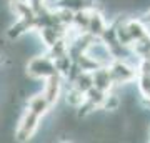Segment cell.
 I'll return each instance as SVG.
<instances>
[{
  "label": "cell",
  "instance_id": "5",
  "mask_svg": "<svg viewBox=\"0 0 150 143\" xmlns=\"http://www.w3.org/2000/svg\"><path fill=\"white\" fill-rule=\"evenodd\" d=\"M107 27H108V23L100 12L95 10L93 7L88 8V23H87V33L88 35H92L95 38H100L102 33L107 30Z\"/></svg>",
  "mask_w": 150,
  "mask_h": 143
},
{
  "label": "cell",
  "instance_id": "6",
  "mask_svg": "<svg viewBox=\"0 0 150 143\" xmlns=\"http://www.w3.org/2000/svg\"><path fill=\"white\" fill-rule=\"evenodd\" d=\"M125 28H127V32H129L132 42H135V40L145 37V35L149 33V30H147V27H145L144 22L135 20V18H132V20H125Z\"/></svg>",
  "mask_w": 150,
  "mask_h": 143
},
{
  "label": "cell",
  "instance_id": "1",
  "mask_svg": "<svg viewBox=\"0 0 150 143\" xmlns=\"http://www.w3.org/2000/svg\"><path fill=\"white\" fill-rule=\"evenodd\" d=\"M27 73L32 77V78L37 80H45L52 75L59 73L57 68H55V60L50 57V55H37V57H32L27 63Z\"/></svg>",
  "mask_w": 150,
  "mask_h": 143
},
{
  "label": "cell",
  "instance_id": "8",
  "mask_svg": "<svg viewBox=\"0 0 150 143\" xmlns=\"http://www.w3.org/2000/svg\"><path fill=\"white\" fill-rule=\"evenodd\" d=\"M147 20L150 22V12H149V13H147Z\"/></svg>",
  "mask_w": 150,
  "mask_h": 143
},
{
  "label": "cell",
  "instance_id": "3",
  "mask_svg": "<svg viewBox=\"0 0 150 143\" xmlns=\"http://www.w3.org/2000/svg\"><path fill=\"white\" fill-rule=\"evenodd\" d=\"M40 120H42L40 115H37L35 111L27 108V111L23 113V117H22V120H20V125L17 128V138H18L20 142H25V140H28L30 137H33V133L37 132V128H38Z\"/></svg>",
  "mask_w": 150,
  "mask_h": 143
},
{
  "label": "cell",
  "instance_id": "7",
  "mask_svg": "<svg viewBox=\"0 0 150 143\" xmlns=\"http://www.w3.org/2000/svg\"><path fill=\"white\" fill-rule=\"evenodd\" d=\"M28 110L35 111L37 115L43 117L48 110H50V103L47 101V98L42 95V93H38V95L32 97L30 100H28Z\"/></svg>",
  "mask_w": 150,
  "mask_h": 143
},
{
  "label": "cell",
  "instance_id": "2",
  "mask_svg": "<svg viewBox=\"0 0 150 143\" xmlns=\"http://www.w3.org/2000/svg\"><path fill=\"white\" fill-rule=\"evenodd\" d=\"M110 78H112L113 85H125V83H132L134 80H137V68L129 65L125 60L120 58H113L110 62V65H107Z\"/></svg>",
  "mask_w": 150,
  "mask_h": 143
},
{
  "label": "cell",
  "instance_id": "4",
  "mask_svg": "<svg viewBox=\"0 0 150 143\" xmlns=\"http://www.w3.org/2000/svg\"><path fill=\"white\" fill-rule=\"evenodd\" d=\"M43 92L42 95L47 98V101L50 103V106L55 105L60 98V93H62V75L60 73H55L52 77L43 80Z\"/></svg>",
  "mask_w": 150,
  "mask_h": 143
}]
</instances>
